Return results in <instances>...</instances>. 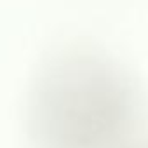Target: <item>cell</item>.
I'll return each instance as SVG.
<instances>
[]
</instances>
